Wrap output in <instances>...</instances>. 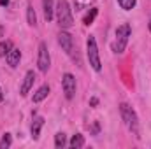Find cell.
Listing matches in <instances>:
<instances>
[{
	"instance_id": "5bb4252c",
	"label": "cell",
	"mask_w": 151,
	"mask_h": 149,
	"mask_svg": "<svg viewBox=\"0 0 151 149\" xmlns=\"http://www.w3.org/2000/svg\"><path fill=\"white\" fill-rule=\"evenodd\" d=\"M69 146H70L72 149H79V148H83V146H84V137H83L81 133H76L74 137L70 139Z\"/></svg>"
},
{
	"instance_id": "3957f363",
	"label": "cell",
	"mask_w": 151,
	"mask_h": 149,
	"mask_svg": "<svg viewBox=\"0 0 151 149\" xmlns=\"http://www.w3.org/2000/svg\"><path fill=\"white\" fill-rule=\"evenodd\" d=\"M86 54H88V60H90V65L93 70L100 72L102 69V63H100V56H99V47H97V40L93 35H90L86 40Z\"/></svg>"
},
{
	"instance_id": "4fadbf2b",
	"label": "cell",
	"mask_w": 151,
	"mask_h": 149,
	"mask_svg": "<svg viewBox=\"0 0 151 149\" xmlns=\"http://www.w3.org/2000/svg\"><path fill=\"white\" fill-rule=\"evenodd\" d=\"M65 146H67V135H65L63 132L56 133V135H55V148L56 149H63Z\"/></svg>"
},
{
	"instance_id": "7c38bea8",
	"label": "cell",
	"mask_w": 151,
	"mask_h": 149,
	"mask_svg": "<svg viewBox=\"0 0 151 149\" xmlns=\"http://www.w3.org/2000/svg\"><path fill=\"white\" fill-rule=\"evenodd\" d=\"M47 95H49V86L44 84V86H40L37 91H35V95H34V102H35V104H37V102H42Z\"/></svg>"
},
{
	"instance_id": "603a6c76",
	"label": "cell",
	"mask_w": 151,
	"mask_h": 149,
	"mask_svg": "<svg viewBox=\"0 0 151 149\" xmlns=\"http://www.w3.org/2000/svg\"><path fill=\"white\" fill-rule=\"evenodd\" d=\"M4 100V95H2V90H0V102Z\"/></svg>"
},
{
	"instance_id": "ba28073f",
	"label": "cell",
	"mask_w": 151,
	"mask_h": 149,
	"mask_svg": "<svg viewBox=\"0 0 151 149\" xmlns=\"http://www.w3.org/2000/svg\"><path fill=\"white\" fill-rule=\"evenodd\" d=\"M34 81H35V74H34V70H28L27 75H25V79H23V84H21V97H27V93L30 91V88L34 86Z\"/></svg>"
},
{
	"instance_id": "2e32d148",
	"label": "cell",
	"mask_w": 151,
	"mask_h": 149,
	"mask_svg": "<svg viewBox=\"0 0 151 149\" xmlns=\"http://www.w3.org/2000/svg\"><path fill=\"white\" fill-rule=\"evenodd\" d=\"M97 14H99V9H97V7H91V9H90V12L84 16L83 23H84V25H91V23H93V19L97 18Z\"/></svg>"
},
{
	"instance_id": "44dd1931",
	"label": "cell",
	"mask_w": 151,
	"mask_h": 149,
	"mask_svg": "<svg viewBox=\"0 0 151 149\" xmlns=\"http://www.w3.org/2000/svg\"><path fill=\"white\" fill-rule=\"evenodd\" d=\"M93 133H99V125L95 123V126H93Z\"/></svg>"
},
{
	"instance_id": "8992f818",
	"label": "cell",
	"mask_w": 151,
	"mask_h": 149,
	"mask_svg": "<svg viewBox=\"0 0 151 149\" xmlns=\"http://www.w3.org/2000/svg\"><path fill=\"white\" fill-rule=\"evenodd\" d=\"M62 88H63V93H65V97L70 100V98H74L76 95V79L72 74H63V79H62Z\"/></svg>"
},
{
	"instance_id": "8fae6325",
	"label": "cell",
	"mask_w": 151,
	"mask_h": 149,
	"mask_svg": "<svg viewBox=\"0 0 151 149\" xmlns=\"http://www.w3.org/2000/svg\"><path fill=\"white\" fill-rule=\"evenodd\" d=\"M42 7H44V18H46V21H51L53 19V11H55L53 0H42Z\"/></svg>"
},
{
	"instance_id": "ffe728a7",
	"label": "cell",
	"mask_w": 151,
	"mask_h": 149,
	"mask_svg": "<svg viewBox=\"0 0 151 149\" xmlns=\"http://www.w3.org/2000/svg\"><path fill=\"white\" fill-rule=\"evenodd\" d=\"M90 104H91V105H97V104H99V100H97V98H91V100H90Z\"/></svg>"
},
{
	"instance_id": "7a4b0ae2",
	"label": "cell",
	"mask_w": 151,
	"mask_h": 149,
	"mask_svg": "<svg viewBox=\"0 0 151 149\" xmlns=\"http://www.w3.org/2000/svg\"><path fill=\"white\" fill-rule=\"evenodd\" d=\"M119 112H121V117H123L127 128L137 135V133H139V123H137V114H135V111H134L128 104H121V105H119ZM137 137H139V135H137Z\"/></svg>"
},
{
	"instance_id": "9a60e30c",
	"label": "cell",
	"mask_w": 151,
	"mask_h": 149,
	"mask_svg": "<svg viewBox=\"0 0 151 149\" xmlns=\"http://www.w3.org/2000/svg\"><path fill=\"white\" fill-rule=\"evenodd\" d=\"M27 19H28V25L30 27H35L37 25V16H35V11H34V7L30 4L27 7Z\"/></svg>"
},
{
	"instance_id": "277c9868",
	"label": "cell",
	"mask_w": 151,
	"mask_h": 149,
	"mask_svg": "<svg viewBox=\"0 0 151 149\" xmlns=\"http://www.w3.org/2000/svg\"><path fill=\"white\" fill-rule=\"evenodd\" d=\"M130 32H132V28H130L128 23H123L121 27H118V30H116V42H114V51L116 53L121 54L125 51L128 37H130Z\"/></svg>"
},
{
	"instance_id": "30bf717a",
	"label": "cell",
	"mask_w": 151,
	"mask_h": 149,
	"mask_svg": "<svg viewBox=\"0 0 151 149\" xmlns=\"http://www.w3.org/2000/svg\"><path fill=\"white\" fill-rule=\"evenodd\" d=\"M42 125H44V117H40V116L34 117V123H32V137H34V140H37L39 139Z\"/></svg>"
},
{
	"instance_id": "7402d4cb",
	"label": "cell",
	"mask_w": 151,
	"mask_h": 149,
	"mask_svg": "<svg viewBox=\"0 0 151 149\" xmlns=\"http://www.w3.org/2000/svg\"><path fill=\"white\" fill-rule=\"evenodd\" d=\"M9 4V0H0V5H7Z\"/></svg>"
},
{
	"instance_id": "9c48e42d",
	"label": "cell",
	"mask_w": 151,
	"mask_h": 149,
	"mask_svg": "<svg viewBox=\"0 0 151 149\" xmlns=\"http://www.w3.org/2000/svg\"><path fill=\"white\" fill-rule=\"evenodd\" d=\"M5 60H7V65L9 67H18L19 65V60H21V51L19 49H16V47H12L7 54H5Z\"/></svg>"
},
{
	"instance_id": "52a82bcc",
	"label": "cell",
	"mask_w": 151,
	"mask_h": 149,
	"mask_svg": "<svg viewBox=\"0 0 151 149\" xmlns=\"http://www.w3.org/2000/svg\"><path fill=\"white\" fill-rule=\"evenodd\" d=\"M58 42H60L62 49H63L67 54H72L74 40H72V35H70L69 32H60V34H58Z\"/></svg>"
},
{
	"instance_id": "ac0fdd59",
	"label": "cell",
	"mask_w": 151,
	"mask_h": 149,
	"mask_svg": "<svg viewBox=\"0 0 151 149\" xmlns=\"http://www.w3.org/2000/svg\"><path fill=\"white\" fill-rule=\"evenodd\" d=\"M118 4L121 5V9H125V11H130V9H134V7H135L137 0H118Z\"/></svg>"
},
{
	"instance_id": "d6986e66",
	"label": "cell",
	"mask_w": 151,
	"mask_h": 149,
	"mask_svg": "<svg viewBox=\"0 0 151 149\" xmlns=\"http://www.w3.org/2000/svg\"><path fill=\"white\" fill-rule=\"evenodd\" d=\"M11 133H5L4 137H2V140H0V149H7L9 146H11Z\"/></svg>"
},
{
	"instance_id": "6da1fadb",
	"label": "cell",
	"mask_w": 151,
	"mask_h": 149,
	"mask_svg": "<svg viewBox=\"0 0 151 149\" xmlns=\"http://www.w3.org/2000/svg\"><path fill=\"white\" fill-rule=\"evenodd\" d=\"M56 19L62 28H70L74 25V18L70 12V5L67 0H58L56 4Z\"/></svg>"
},
{
	"instance_id": "cb8c5ba5",
	"label": "cell",
	"mask_w": 151,
	"mask_h": 149,
	"mask_svg": "<svg viewBox=\"0 0 151 149\" xmlns=\"http://www.w3.org/2000/svg\"><path fill=\"white\" fill-rule=\"evenodd\" d=\"M150 32H151V21H150Z\"/></svg>"
},
{
	"instance_id": "5b68a950",
	"label": "cell",
	"mask_w": 151,
	"mask_h": 149,
	"mask_svg": "<svg viewBox=\"0 0 151 149\" xmlns=\"http://www.w3.org/2000/svg\"><path fill=\"white\" fill-rule=\"evenodd\" d=\"M37 65H39V70H40V72H47V70H49L51 58H49V51H47V46H46V42H40V44H39Z\"/></svg>"
},
{
	"instance_id": "e0dca14e",
	"label": "cell",
	"mask_w": 151,
	"mask_h": 149,
	"mask_svg": "<svg viewBox=\"0 0 151 149\" xmlns=\"http://www.w3.org/2000/svg\"><path fill=\"white\" fill-rule=\"evenodd\" d=\"M11 49H12V44H11L9 40H2V42H0V58L5 56Z\"/></svg>"
}]
</instances>
